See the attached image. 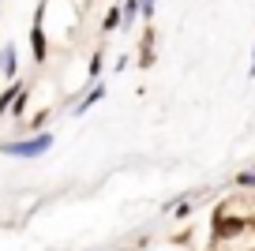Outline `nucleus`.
I'll use <instances>...</instances> for the list:
<instances>
[{"instance_id":"6e6552de","label":"nucleus","mask_w":255,"mask_h":251,"mask_svg":"<svg viewBox=\"0 0 255 251\" xmlns=\"http://www.w3.org/2000/svg\"><path fill=\"white\" fill-rule=\"evenodd\" d=\"M117 26H120V8H109V11H105V19H102V30L109 34V30H117Z\"/></svg>"},{"instance_id":"20e7f679","label":"nucleus","mask_w":255,"mask_h":251,"mask_svg":"<svg viewBox=\"0 0 255 251\" xmlns=\"http://www.w3.org/2000/svg\"><path fill=\"white\" fill-rule=\"evenodd\" d=\"M0 75L8 79V83H15V79H19V64H15V45H4V49H0Z\"/></svg>"},{"instance_id":"7ed1b4c3","label":"nucleus","mask_w":255,"mask_h":251,"mask_svg":"<svg viewBox=\"0 0 255 251\" xmlns=\"http://www.w3.org/2000/svg\"><path fill=\"white\" fill-rule=\"evenodd\" d=\"M248 229L244 218H225L222 210L214 214V240H233V236H240Z\"/></svg>"},{"instance_id":"423d86ee","label":"nucleus","mask_w":255,"mask_h":251,"mask_svg":"<svg viewBox=\"0 0 255 251\" xmlns=\"http://www.w3.org/2000/svg\"><path fill=\"white\" fill-rule=\"evenodd\" d=\"M23 87H26V83H19V79H15V83H8V90L0 94V117H4V113L11 109V102L19 98V90H23Z\"/></svg>"},{"instance_id":"f03ea898","label":"nucleus","mask_w":255,"mask_h":251,"mask_svg":"<svg viewBox=\"0 0 255 251\" xmlns=\"http://www.w3.org/2000/svg\"><path fill=\"white\" fill-rule=\"evenodd\" d=\"M30 53H34V64H45V60H49V38H45V0L38 4V11H34V23H30Z\"/></svg>"},{"instance_id":"ddd939ff","label":"nucleus","mask_w":255,"mask_h":251,"mask_svg":"<svg viewBox=\"0 0 255 251\" xmlns=\"http://www.w3.org/2000/svg\"><path fill=\"white\" fill-rule=\"evenodd\" d=\"M252 75H255V53H252Z\"/></svg>"},{"instance_id":"f257e3e1","label":"nucleus","mask_w":255,"mask_h":251,"mask_svg":"<svg viewBox=\"0 0 255 251\" xmlns=\"http://www.w3.org/2000/svg\"><path fill=\"white\" fill-rule=\"evenodd\" d=\"M49 146H53V135L38 131V135H30V139H8V142H0V154H4V157H23V161H34V157L49 154Z\"/></svg>"},{"instance_id":"9b49d317","label":"nucleus","mask_w":255,"mask_h":251,"mask_svg":"<svg viewBox=\"0 0 255 251\" xmlns=\"http://www.w3.org/2000/svg\"><path fill=\"white\" fill-rule=\"evenodd\" d=\"M154 4H158V0H139V15H143V19H154Z\"/></svg>"},{"instance_id":"39448f33","label":"nucleus","mask_w":255,"mask_h":251,"mask_svg":"<svg viewBox=\"0 0 255 251\" xmlns=\"http://www.w3.org/2000/svg\"><path fill=\"white\" fill-rule=\"evenodd\" d=\"M102 98H105V87H102V83H94V87H90V94H83L79 98V102H75V117H83V113H87V109H94V105L98 102H102Z\"/></svg>"},{"instance_id":"f8f14e48","label":"nucleus","mask_w":255,"mask_h":251,"mask_svg":"<svg viewBox=\"0 0 255 251\" xmlns=\"http://www.w3.org/2000/svg\"><path fill=\"white\" fill-rule=\"evenodd\" d=\"M237 184H240V188H255V173H240Z\"/></svg>"},{"instance_id":"9d476101","label":"nucleus","mask_w":255,"mask_h":251,"mask_svg":"<svg viewBox=\"0 0 255 251\" xmlns=\"http://www.w3.org/2000/svg\"><path fill=\"white\" fill-rule=\"evenodd\" d=\"M26 94H30V90L23 87V90H19V98H15V102H11V109H8V113H15V117H23V109H26Z\"/></svg>"},{"instance_id":"0eeeda50","label":"nucleus","mask_w":255,"mask_h":251,"mask_svg":"<svg viewBox=\"0 0 255 251\" xmlns=\"http://www.w3.org/2000/svg\"><path fill=\"white\" fill-rule=\"evenodd\" d=\"M135 15H139V0H124V8H120V26H128Z\"/></svg>"},{"instance_id":"1a4fd4ad","label":"nucleus","mask_w":255,"mask_h":251,"mask_svg":"<svg viewBox=\"0 0 255 251\" xmlns=\"http://www.w3.org/2000/svg\"><path fill=\"white\" fill-rule=\"evenodd\" d=\"M87 75H90V79H98V75H102V49H94V56H90V68H87Z\"/></svg>"}]
</instances>
